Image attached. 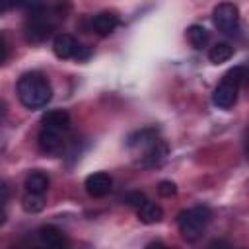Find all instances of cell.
<instances>
[{
    "label": "cell",
    "instance_id": "12",
    "mask_svg": "<svg viewBox=\"0 0 249 249\" xmlns=\"http://www.w3.org/2000/svg\"><path fill=\"white\" fill-rule=\"evenodd\" d=\"M136 214H138V220L146 226H152V224H158L161 222L163 218V208L152 200H144L138 208H136Z\"/></svg>",
    "mask_w": 249,
    "mask_h": 249
},
{
    "label": "cell",
    "instance_id": "6",
    "mask_svg": "<svg viewBox=\"0 0 249 249\" xmlns=\"http://www.w3.org/2000/svg\"><path fill=\"white\" fill-rule=\"evenodd\" d=\"M53 53H54L58 58H62V60H66V58L86 60V58H89V54H91V51H89L88 47L80 45V43H78L72 35H68V33H58V35L54 37V41H53Z\"/></svg>",
    "mask_w": 249,
    "mask_h": 249
},
{
    "label": "cell",
    "instance_id": "14",
    "mask_svg": "<svg viewBox=\"0 0 249 249\" xmlns=\"http://www.w3.org/2000/svg\"><path fill=\"white\" fill-rule=\"evenodd\" d=\"M233 56V47L230 45V43H216L214 47H210V51H208V58H210V62H214V64H222V62H226V60H230Z\"/></svg>",
    "mask_w": 249,
    "mask_h": 249
},
{
    "label": "cell",
    "instance_id": "18",
    "mask_svg": "<svg viewBox=\"0 0 249 249\" xmlns=\"http://www.w3.org/2000/svg\"><path fill=\"white\" fill-rule=\"evenodd\" d=\"M144 200H148V198H146V195L140 193V191H132V193H128V195L124 196V204H128V206H132V208H138Z\"/></svg>",
    "mask_w": 249,
    "mask_h": 249
},
{
    "label": "cell",
    "instance_id": "3",
    "mask_svg": "<svg viewBox=\"0 0 249 249\" xmlns=\"http://www.w3.org/2000/svg\"><path fill=\"white\" fill-rule=\"evenodd\" d=\"M58 18H64L58 10H47L45 6L29 10V18L25 21V35L29 41L39 43L53 35Z\"/></svg>",
    "mask_w": 249,
    "mask_h": 249
},
{
    "label": "cell",
    "instance_id": "17",
    "mask_svg": "<svg viewBox=\"0 0 249 249\" xmlns=\"http://www.w3.org/2000/svg\"><path fill=\"white\" fill-rule=\"evenodd\" d=\"M224 78H228V80H231L235 86H243L245 84V78H247V70H245V66H233L231 70H228L226 74H224Z\"/></svg>",
    "mask_w": 249,
    "mask_h": 249
},
{
    "label": "cell",
    "instance_id": "1",
    "mask_svg": "<svg viewBox=\"0 0 249 249\" xmlns=\"http://www.w3.org/2000/svg\"><path fill=\"white\" fill-rule=\"evenodd\" d=\"M70 115L62 109L47 111L41 117V132H39V148L45 154H60L68 132H70Z\"/></svg>",
    "mask_w": 249,
    "mask_h": 249
},
{
    "label": "cell",
    "instance_id": "23",
    "mask_svg": "<svg viewBox=\"0 0 249 249\" xmlns=\"http://www.w3.org/2000/svg\"><path fill=\"white\" fill-rule=\"evenodd\" d=\"M6 222V210L2 208V204H0V226Z\"/></svg>",
    "mask_w": 249,
    "mask_h": 249
},
{
    "label": "cell",
    "instance_id": "19",
    "mask_svg": "<svg viewBox=\"0 0 249 249\" xmlns=\"http://www.w3.org/2000/svg\"><path fill=\"white\" fill-rule=\"evenodd\" d=\"M158 193L161 195V196H173L175 193H177V185L173 183V181H161L160 185H158Z\"/></svg>",
    "mask_w": 249,
    "mask_h": 249
},
{
    "label": "cell",
    "instance_id": "4",
    "mask_svg": "<svg viewBox=\"0 0 249 249\" xmlns=\"http://www.w3.org/2000/svg\"><path fill=\"white\" fill-rule=\"evenodd\" d=\"M210 218H212V214H210V208L208 206H195V208H189V210L179 212L177 226H179L181 235L187 241H196L204 233Z\"/></svg>",
    "mask_w": 249,
    "mask_h": 249
},
{
    "label": "cell",
    "instance_id": "11",
    "mask_svg": "<svg viewBox=\"0 0 249 249\" xmlns=\"http://www.w3.org/2000/svg\"><path fill=\"white\" fill-rule=\"evenodd\" d=\"M37 235H39V241H41L43 245H47V247L62 249V247L68 245V239H66V235L62 233V230H58L56 226H51V224L41 226V228L37 230Z\"/></svg>",
    "mask_w": 249,
    "mask_h": 249
},
{
    "label": "cell",
    "instance_id": "5",
    "mask_svg": "<svg viewBox=\"0 0 249 249\" xmlns=\"http://www.w3.org/2000/svg\"><path fill=\"white\" fill-rule=\"evenodd\" d=\"M212 21L224 35H235L239 29V8L231 2H220L212 12Z\"/></svg>",
    "mask_w": 249,
    "mask_h": 249
},
{
    "label": "cell",
    "instance_id": "21",
    "mask_svg": "<svg viewBox=\"0 0 249 249\" xmlns=\"http://www.w3.org/2000/svg\"><path fill=\"white\" fill-rule=\"evenodd\" d=\"M6 54H8V47H6V41H4V37L0 35V62H4Z\"/></svg>",
    "mask_w": 249,
    "mask_h": 249
},
{
    "label": "cell",
    "instance_id": "16",
    "mask_svg": "<svg viewBox=\"0 0 249 249\" xmlns=\"http://www.w3.org/2000/svg\"><path fill=\"white\" fill-rule=\"evenodd\" d=\"M21 204H23L25 212H31V214L41 212L45 208V195H37V193H27L25 191V195L21 198Z\"/></svg>",
    "mask_w": 249,
    "mask_h": 249
},
{
    "label": "cell",
    "instance_id": "24",
    "mask_svg": "<svg viewBox=\"0 0 249 249\" xmlns=\"http://www.w3.org/2000/svg\"><path fill=\"white\" fill-rule=\"evenodd\" d=\"M4 10H6V6H4V2H2V0H0V14H2V12H4Z\"/></svg>",
    "mask_w": 249,
    "mask_h": 249
},
{
    "label": "cell",
    "instance_id": "20",
    "mask_svg": "<svg viewBox=\"0 0 249 249\" xmlns=\"http://www.w3.org/2000/svg\"><path fill=\"white\" fill-rule=\"evenodd\" d=\"M2 2H4L6 10L8 8H19V6H25L27 4V0H2Z\"/></svg>",
    "mask_w": 249,
    "mask_h": 249
},
{
    "label": "cell",
    "instance_id": "9",
    "mask_svg": "<svg viewBox=\"0 0 249 249\" xmlns=\"http://www.w3.org/2000/svg\"><path fill=\"white\" fill-rule=\"evenodd\" d=\"M84 187L88 191L89 196L93 198H101V196H107L111 193V187H113V179L109 173L105 171H97V173H91L86 177L84 181Z\"/></svg>",
    "mask_w": 249,
    "mask_h": 249
},
{
    "label": "cell",
    "instance_id": "2",
    "mask_svg": "<svg viewBox=\"0 0 249 249\" xmlns=\"http://www.w3.org/2000/svg\"><path fill=\"white\" fill-rule=\"evenodd\" d=\"M18 99L25 109H43L53 99V88L45 74L41 72H25L16 86Z\"/></svg>",
    "mask_w": 249,
    "mask_h": 249
},
{
    "label": "cell",
    "instance_id": "13",
    "mask_svg": "<svg viewBox=\"0 0 249 249\" xmlns=\"http://www.w3.org/2000/svg\"><path fill=\"white\" fill-rule=\"evenodd\" d=\"M49 185H51V179L47 173L43 171H31L27 177H25V191L27 193H37V195H45L49 191Z\"/></svg>",
    "mask_w": 249,
    "mask_h": 249
},
{
    "label": "cell",
    "instance_id": "15",
    "mask_svg": "<svg viewBox=\"0 0 249 249\" xmlns=\"http://www.w3.org/2000/svg\"><path fill=\"white\" fill-rule=\"evenodd\" d=\"M187 37H189V41H191V45L195 47V49H202V47H206V43H208V31L202 27V25H191L189 29H187Z\"/></svg>",
    "mask_w": 249,
    "mask_h": 249
},
{
    "label": "cell",
    "instance_id": "7",
    "mask_svg": "<svg viewBox=\"0 0 249 249\" xmlns=\"http://www.w3.org/2000/svg\"><path fill=\"white\" fill-rule=\"evenodd\" d=\"M237 93H239V86H235L228 78H222V82L216 86L212 93V103L218 109H231L237 101Z\"/></svg>",
    "mask_w": 249,
    "mask_h": 249
},
{
    "label": "cell",
    "instance_id": "8",
    "mask_svg": "<svg viewBox=\"0 0 249 249\" xmlns=\"http://www.w3.org/2000/svg\"><path fill=\"white\" fill-rule=\"evenodd\" d=\"M167 156V144L163 140H160L158 136L152 138L146 146L140 148V161L142 165L146 167H154V165H160Z\"/></svg>",
    "mask_w": 249,
    "mask_h": 249
},
{
    "label": "cell",
    "instance_id": "22",
    "mask_svg": "<svg viewBox=\"0 0 249 249\" xmlns=\"http://www.w3.org/2000/svg\"><path fill=\"white\" fill-rule=\"evenodd\" d=\"M8 200V187L4 183H0V204H4Z\"/></svg>",
    "mask_w": 249,
    "mask_h": 249
},
{
    "label": "cell",
    "instance_id": "10",
    "mask_svg": "<svg viewBox=\"0 0 249 249\" xmlns=\"http://www.w3.org/2000/svg\"><path fill=\"white\" fill-rule=\"evenodd\" d=\"M117 27H119V16H117L115 12H99V14L93 16V19H91V29H93L99 37L111 35Z\"/></svg>",
    "mask_w": 249,
    "mask_h": 249
}]
</instances>
